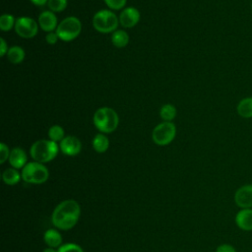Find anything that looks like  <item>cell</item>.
Returning a JSON list of instances; mask_svg holds the SVG:
<instances>
[{
	"mask_svg": "<svg viewBox=\"0 0 252 252\" xmlns=\"http://www.w3.org/2000/svg\"><path fill=\"white\" fill-rule=\"evenodd\" d=\"M58 39H59V37H58L56 32H48L47 35L45 36V40H46L47 43H49V44H55Z\"/></svg>",
	"mask_w": 252,
	"mask_h": 252,
	"instance_id": "29",
	"label": "cell"
},
{
	"mask_svg": "<svg viewBox=\"0 0 252 252\" xmlns=\"http://www.w3.org/2000/svg\"><path fill=\"white\" fill-rule=\"evenodd\" d=\"M176 135V127L172 122H162L157 125L152 133L155 144L158 146H166L170 144Z\"/></svg>",
	"mask_w": 252,
	"mask_h": 252,
	"instance_id": "7",
	"label": "cell"
},
{
	"mask_svg": "<svg viewBox=\"0 0 252 252\" xmlns=\"http://www.w3.org/2000/svg\"><path fill=\"white\" fill-rule=\"evenodd\" d=\"M159 114L163 121L170 122L176 116V109L172 104H164L161 106Z\"/></svg>",
	"mask_w": 252,
	"mask_h": 252,
	"instance_id": "21",
	"label": "cell"
},
{
	"mask_svg": "<svg viewBox=\"0 0 252 252\" xmlns=\"http://www.w3.org/2000/svg\"><path fill=\"white\" fill-rule=\"evenodd\" d=\"M8 45H7V42L5 41V39L3 37L0 38V56H4L5 54H7L8 52Z\"/></svg>",
	"mask_w": 252,
	"mask_h": 252,
	"instance_id": "30",
	"label": "cell"
},
{
	"mask_svg": "<svg viewBox=\"0 0 252 252\" xmlns=\"http://www.w3.org/2000/svg\"><path fill=\"white\" fill-rule=\"evenodd\" d=\"M81 207L75 200H65L59 203L53 210L51 216L52 224L61 230L73 228L79 220Z\"/></svg>",
	"mask_w": 252,
	"mask_h": 252,
	"instance_id": "1",
	"label": "cell"
},
{
	"mask_svg": "<svg viewBox=\"0 0 252 252\" xmlns=\"http://www.w3.org/2000/svg\"><path fill=\"white\" fill-rule=\"evenodd\" d=\"M237 113L244 118L252 117V96L241 99L237 105Z\"/></svg>",
	"mask_w": 252,
	"mask_h": 252,
	"instance_id": "18",
	"label": "cell"
},
{
	"mask_svg": "<svg viewBox=\"0 0 252 252\" xmlns=\"http://www.w3.org/2000/svg\"><path fill=\"white\" fill-rule=\"evenodd\" d=\"M251 8H252V5H251Z\"/></svg>",
	"mask_w": 252,
	"mask_h": 252,
	"instance_id": "33",
	"label": "cell"
},
{
	"mask_svg": "<svg viewBox=\"0 0 252 252\" xmlns=\"http://www.w3.org/2000/svg\"><path fill=\"white\" fill-rule=\"evenodd\" d=\"M38 25L44 32H51L57 29V17L51 11H43L38 16Z\"/></svg>",
	"mask_w": 252,
	"mask_h": 252,
	"instance_id": "12",
	"label": "cell"
},
{
	"mask_svg": "<svg viewBox=\"0 0 252 252\" xmlns=\"http://www.w3.org/2000/svg\"><path fill=\"white\" fill-rule=\"evenodd\" d=\"M119 24V19L110 10H100L93 18V27L99 32L108 33L115 32Z\"/></svg>",
	"mask_w": 252,
	"mask_h": 252,
	"instance_id": "5",
	"label": "cell"
},
{
	"mask_svg": "<svg viewBox=\"0 0 252 252\" xmlns=\"http://www.w3.org/2000/svg\"><path fill=\"white\" fill-rule=\"evenodd\" d=\"M59 149V146L54 141L38 140L32 145L30 154L34 161L45 163L55 158Z\"/></svg>",
	"mask_w": 252,
	"mask_h": 252,
	"instance_id": "2",
	"label": "cell"
},
{
	"mask_svg": "<svg viewBox=\"0 0 252 252\" xmlns=\"http://www.w3.org/2000/svg\"><path fill=\"white\" fill-rule=\"evenodd\" d=\"M59 148L61 152L66 156H76L81 152L82 144L80 140L75 136H66L64 139L60 142Z\"/></svg>",
	"mask_w": 252,
	"mask_h": 252,
	"instance_id": "10",
	"label": "cell"
},
{
	"mask_svg": "<svg viewBox=\"0 0 252 252\" xmlns=\"http://www.w3.org/2000/svg\"><path fill=\"white\" fill-rule=\"evenodd\" d=\"M140 20V12L134 7L125 8L119 15V23L123 28H133Z\"/></svg>",
	"mask_w": 252,
	"mask_h": 252,
	"instance_id": "11",
	"label": "cell"
},
{
	"mask_svg": "<svg viewBox=\"0 0 252 252\" xmlns=\"http://www.w3.org/2000/svg\"><path fill=\"white\" fill-rule=\"evenodd\" d=\"M108 147H109V140L105 135H103V133L96 134L93 139V148L96 153L102 154L107 151Z\"/></svg>",
	"mask_w": 252,
	"mask_h": 252,
	"instance_id": "16",
	"label": "cell"
},
{
	"mask_svg": "<svg viewBox=\"0 0 252 252\" xmlns=\"http://www.w3.org/2000/svg\"><path fill=\"white\" fill-rule=\"evenodd\" d=\"M43 239H44V242L46 243V245H47L48 247L59 248V247L62 245V237H61V234L59 233L58 230H56V229H54V228L47 229V230L44 232Z\"/></svg>",
	"mask_w": 252,
	"mask_h": 252,
	"instance_id": "15",
	"label": "cell"
},
{
	"mask_svg": "<svg viewBox=\"0 0 252 252\" xmlns=\"http://www.w3.org/2000/svg\"><path fill=\"white\" fill-rule=\"evenodd\" d=\"M11 151L9 150L8 146H6L4 143L0 144V163H4L7 159H9Z\"/></svg>",
	"mask_w": 252,
	"mask_h": 252,
	"instance_id": "27",
	"label": "cell"
},
{
	"mask_svg": "<svg viewBox=\"0 0 252 252\" xmlns=\"http://www.w3.org/2000/svg\"><path fill=\"white\" fill-rule=\"evenodd\" d=\"M48 137L51 141L61 142L64 139V129L59 125H53L48 130Z\"/></svg>",
	"mask_w": 252,
	"mask_h": 252,
	"instance_id": "23",
	"label": "cell"
},
{
	"mask_svg": "<svg viewBox=\"0 0 252 252\" xmlns=\"http://www.w3.org/2000/svg\"><path fill=\"white\" fill-rule=\"evenodd\" d=\"M235 223L241 230L252 231V209H241L237 212Z\"/></svg>",
	"mask_w": 252,
	"mask_h": 252,
	"instance_id": "13",
	"label": "cell"
},
{
	"mask_svg": "<svg viewBox=\"0 0 252 252\" xmlns=\"http://www.w3.org/2000/svg\"><path fill=\"white\" fill-rule=\"evenodd\" d=\"M82 31V24L76 17H67L58 25L56 33L59 39L63 41H71L79 36Z\"/></svg>",
	"mask_w": 252,
	"mask_h": 252,
	"instance_id": "6",
	"label": "cell"
},
{
	"mask_svg": "<svg viewBox=\"0 0 252 252\" xmlns=\"http://www.w3.org/2000/svg\"><path fill=\"white\" fill-rule=\"evenodd\" d=\"M111 42L118 48L125 47L129 42V35L123 30H116L111 34Z\"/></svg>",
	"mask_w": 252,
	"mask_h": 252,
	"instance_id": "19",
	"label": "cell"
},
{
	"mask_svg": "<svg viewBox=\"0 0 252 252\" xmlns=\"http://www.w3.org/2000/svg\"><path fill=\"white\" fill-rule=\"evenodd\" d=\"M31 1L36 6H43L48 2V0H31Z\"/></svg>",
	"mask_w": 252,
	"mask_h": 252,
	"instance_id": "31",
	"label": "cell"
},
{
	"mask_svg": "<svg viewBox=\"0 0 252 252\" xmlns=\"http://www.w3.org/2000/svg\"><path fill=\"white\" fill-rule=\"evenodd\" d=\"M15 32L24 38H32L36 35L38 31V23L30 17H20L16 20Z\"/></svg>",
	"mask_w": 252,
	"mask_h": 252,
	"instance_id": "8",
	"label": "cell"
},
{
	"mask_svg": "<svg viewBox=\"0 0 252 252\" xmlns=\"http://www.w3.org/2000/svg\"><path fill=\"white\" fill-rule=\"evenodd\" d=\"M27 154L21 148H14L10 153L9 162L16 169L23 168L27 164Z\"/></svg>",
	"mask_w": 252,
	"mask_h": 252,
	"instance_id": "14",
	"label": "cell"
},
{
	"mask_svg": "<svg viewBox=\"0 0 252 252\" xmlns=\"http://www.w3.org/2000/svg\"><path fill=\"white\" fill-rule=\"evenodd\" d=\"M21 178H22V174H20L19 171L14 167L7 168L2 173V179L4 183L7 185H15L19 183Z\"/></svg>",
	"mask_w": 252,
	"mask_h": 252,
	"instance_id": "17",
	"label": "cell"
},
{
	"mask_svg": "<svg viewBox=\"0 0 252 252\" xmlns=\"http://www.w3.org/2000/svg\"><path fill=\"white\" fill-rule=\"evenodd\" d=\"M126 1L127 0H104L107 7L110 8L111 10H120V9H122L125 6Z\"/></svg>",
	"mask_w": 252,
	"mask_h": 252,
	"instance_id": "26",
	"label": "cell"
},
{
	"mask_svg": "<svg viewBox=\"0 0 252 252\" xmlns=\"http://www.w3.org/2000/svg\"><path fill=\"white\" fill-rule=\"evenodd\" d=\"M16 20L14 16L10 14H4L0 17V30L3 32H8L11 29L15 28Z\"/></svg>",
	"mask_w": 252,
	"mask_h": 252,
	"instance_id": "22",
	"label": "cell"
},
{
	"mask_svg": "<svg viewBox=\"0 0 252 252\" xmlns=\"http://www.w3.org/2000/svg\"><path fill=\"white\" fill-rule=\"evenodd\" d=\"M47 6L49 8V11L59 13L65 10L67 7V0H48Z\"/></svg>",
	"mask_w": 252,
	"mask_h": 252,
	"instance_id": "24",
	"label": "cell"
},
{
	"mask_svg": "<svg viewBox=\"0 0 252 252\" xmlns=\"http://www.w3.org/2000/svg\"><path fill=\"white\" fill-rule=\"evenodd\" d=\"M234 202L241 209H252V184L239 187L234 194Z\"/></svg>",
	"mask_w": 252,
	"mask_h": 252,
	"instance_id": "9",
	"label": "cell"
},
{
	"mask_svg": "<svg viewBox=\"0 0 252 252\" xmlns=\"http://www.w3.org/2000/svg\"><path fill=\"white\" fill-rule=\"evenodd\" d=\"M94 124L101 133H111L118 127L119 117L114 109L101 107L94 112Z\"/></svg>",
	"mask_w": 252,
	"mask_h": 252,
	"instance_id": "3",
	"label": "cell"
},
{
	"mask_svg": "<svg viewBox=\"0 0 252 252\" xmlns=\"http://www.w3.org/2000/svg\"><path fill=\"white\" fill-rule=\"evenodd\" d=\"M216 252H236V250L232 245L227 244V243H223V244H220L217 247Z\"/></svg>",
	"mask_w": 252,
	"mask_h": 252,
	"instance_id": "28",
	"label": "cell"
},
{
	"mask_svg": "<svg viewBox=\"0 0 252 252\" xmlns=\"http://www.w3.org/2000/svg\"><path fill=\"white\" fill-rule=\"evenodd\" d=\"M58 252H84V250L76 243H65L58 248Z\"/></svg>",
	"mask_w": 252,
	"mask_h": 252,
	"instance_id": "25",
	"label": "cell"
},
{
	"mask_svg": "<svg viewBox=\"0 0 252 252\" xmlns=\"http://www.w3.org/2000/svg\"><path fill=\"white\" fill-rule=\"evenodd\" d=\"M43 252H58V250H56V248H52V247H47L43 250Z\"/></svg>",
	"mask_w": 252,
	"mask_h": 252,
	"instance_id": "32",
	"label": "cell"
},
{
	"mask_svg": "<svg viewBox=\"0 0 252 252\" xmlns=\"http://www.w3.org/2000/svg\"><path fill=\"white\" fill-rule=\"evenodd\" d=\"M25 50L21 46H12L7 52V57L9 61L13 64H19L25 59Z\"/></svg>",
	"mask_w": 252,
	"mask_h": 252,
	"instance_id": "20",
	"label": "cell"
},
{
	"mask_svg": "<svg viewBox=\"0 0 252 252\" xmlns=\"http://www.w3.org/2000/svg\"><path fill=\"white\" fill-rule=\"evenodd\" d=\"M22 178L31 184H42L47 181L49 171L43 163L37 161L28 162L22 169Z\"/></svg>",
	"mask_w": 252,
	"mask_h": 252,
	"instance_id": "4",
	"label": "cell"
}]
</instances>
